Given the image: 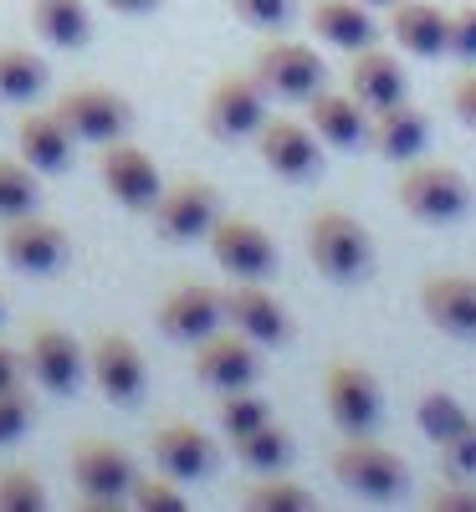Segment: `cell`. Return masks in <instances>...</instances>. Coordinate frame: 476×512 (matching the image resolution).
Wrapping results in <instances>:
<instances>
[{
  "mask_svg": "<svg viewBox=\"0 0 476 512\" xmlns=\"http://www.w3.org/2000/svg\"><path fill=\"white\" fill-rule=\"evenodd\" d=\"M395 200L420 226H456L471 216V180L446 159H410L395 185Z\"/></svg>",
  "mask_w": 476,
  "mask_h": 512,
  "instance_id": "obj_1",
  "label": "cell"
},
{
  "mask_svg": "<svg viewBox=\"0 0 476 512\" xmlns=\"http://www.w3.org/2000/svg\"><path fill=\"white\" fill-rule=\"evenodd\" d=\"M308 26L318 31L323 47L349 52V57L364 52V47H374V41L384 36L379 21H374V6H364V0H313Z\"/></svg>",
  "mask_w": 476,
  "mask_h": 512,
  "instance_id": "obj_22",
  "label": "cell"
},
{
  "mask_svg": "<svg viewBox=\"0 0 476 512\" xmlns=\"http://www.w3.org/2000/svg\"><path fill=\"white\" fill-rule=\"evenodd\" d=\"M308 262L328 282H364L374 272V236L364 221H354L349 210H318L308 221Z\"/></svg>",
  "mask_w": 476,
  "mask_h": 512,
  "instance_id": "obj_3",
  "label": "cell"
},
{
  "mask_svg": "<svg viewBox=\"0 0 476 512\" xmlns=\"http://www.w3.org/2000/svg\"><path fill=\"white\" fill-rule=\"evenodd\" d=\"M26 374L41 384L47 395H77L88 379V349L77 344L67 328H36L31 349H26Z\"/></svg>",
  "mask_w": 476,
  "mask_h": 512,
  "instance_id": "obj_17",
  "label": "cell"
},
{
  "mask_svg": "<svg viewBox=\"0 0 476 512\" xmlns=\"http://www.w3.org/2000/svg\"><path fill=\"white\" fill-rule=\"evenodd\" d=\"M215 328H226V292L205 287V282H185L159 303V333L175 338V344H200Z\"/></svg>",
  "mask_w": 476,
  "mask_h": 512,
  "instance_id": "obj_18",
  "label": "cell"
},
{
  "mask_svg": "<svg viewBox=\"0 0 476 512\" xmlns=\"http://www.w3.org/2000/svg\"><path fill=\"white\" fill-rule=\"evenodd\" d=\"M241 502H246L251 512H313V507H318V497L302 487L297 477H287V472L256 477V482L241 492Z\"/></svg>",
  "mask_w": 476,
  "mask_h": 512,
  "instance_id": "obj_30",
  "label": "cell"
},
{
  "mask_svg": "<svg viewBox=\"0 0 476 512\" xmlns=\"http://www.w3.org/2000/svg\"><path fill=\"white\" fill-rule=\"evenodd\" d=\"M236 11V21H246L251 31H287L297 16V0H226Z\"/></svg>",
  "mask_w": 476,
  "mask_h": 512,
  "instance_id": "obj_37",
  "label": "cell"
},
{
  "mask_svg": "<svg viewBox=\"0 0 476 512\" xmlns=\"http://www.w3.org/2000/svg\"><path fill=\"white\" fill-rule=\"evenodd\" d=\"M343 82H349V93H354L369 113H379V108H389V103L410 98V77H405L400 57H395V52H379V47L354 52V57H349V72H343Z\"/></svg>",
  "mask_w": 476,
  "mask_h": 512,
  "instance_id": "obj_23",
  "label": "cell"
},
{
  "mask_svg": "<svg viewBox=\"0 0 476 512\" xmlns=\"http://www.w3.org/2000/svg\"><path fill=\"white\" fill-rule=\"evenodd\" d=\"M226 323L236 333H246L251 344H262V349H282L292 338V318L282 308V297L267 292L262 282H236L226 292Z\"/></svg>",
  "mask_w": 476,
  "mask_h": 512,
  "instance_id": "obj_21",
  "label": "cell"
},
{
  "mask_svg": "<svg viewBox=\"0 0 476 512\" xmlns=\"http://www.w3.org/2000/svg\"><path fill=\"white\" fill-rule=\"evenodd\" d=\"M88 374L98 384V395L113 400V405H139L144 400V384H149V369H144V354L128 333H98L93 349H88Z\"/></svg>",
  "mask_w": 476,
  "mask_h": 512,
  "instance_id": "obj_16",
  "label": "cell"
},
{
  "mask_svg": "<svg viewBox=\"0 0 476 512\" xmlns=\"http://www.w3.org/2000/svg\"><path fill=\"white\" fill-rule=\"evenodd\" d=\"M57 118L72 128L77 144H113V139H128L134 128V103L113 88H72L57 98Z\"/></svg>",
  "mask_w": 476,
  "mask_h": 512,
  "instance_id": "obj_12",
  "label": "cell"
},
{
  "mask_svg": "<svg viewBox=\"0 0 476 512\" xmlns=\"http://www.w3.org/2000/svg\"><path fill=\"white\" fill-rule=\"evenodd\" d=\"M425 144H430V123H425V113L410 98L369 113V149L374 154L395 159V164H410V159L425 154Z\"/></svg>",
  "mask_w": 476,
  "mask_h": 512,
  "instance_id": "obj_24",
  "label": "cell"
},
{
  "mask_svg": "<svg viewBox=\"0 0 476 512\" xmlns=\"http://www.w3.org/2000/svg\"><path fill=\"white\" fill-rule=\"evenodd\" d=\"M267 118H272V98H267L262 82H256V72H226V77H215V88L205 93V108H200V123H205V134L215 144L256 139Z\"/></svg>",
  "mask_w": 476,
  "mask_h": 512,
  "instance_id": "obj_4",
  "label": "cell"
},
{
  "mask_svg": "<svg viewBox=\"0 0 476 512\" xmlns=\"http://www.w3.org/2000/svg\"><path fill=\"white\" fill-rule=\"evenodd\" d=\"M441 451V477L451 482H476V420H466L451 441L436 446Z\"/></svg>",
  "mask_w": 476,
  "mask_h": 512,
  "instance_id": "obj_36",
  "label": "cell"
},
{
  "mask_svg": "<svg viewBox=\"0 0 476 512\" xmlns=\"http://www.w3.org/2000/svg\"><path fill=\"white\" fill-rule=\"evenodd\" d=\"M72 482H77L82 507L118 512V507H128V492L139 482V466L123 446H113L103 436H82L72 446Z\"/></svg>",
  "mask_w": 476,
  "mask_h": 512,
  "instance_id": "obj_5",
  "label": "cell"
},
{
  "mask_svg": "<svg viewBox=\"0 0 476 512\" xmlns=\"http://www.w3.org/2000/svg\"><path fill=\"white\" fill-rule=\"evenodd\" d=\"M0 256H6V267L21 272V277H57L72 262V241L57 221L31 210V216L6 221V231H0Z\"/></svg>",
  "mask_w": 476,
  "mask_h": 512,
  "instance_id": "obj_11",
  "label": "cell"
},
{
  "mask_svg": "<svg viewBox=\"0 0 476 512\" xmlns=\"http://www.w3.org/2000/svg\"><path fill=\"white\" fill-rule=\"evenodd\" d=\"M0 323H6V303H0Z\"/></svg>",
  "mask_w": 476,
  "mask_h": 512,
  "instance_id": "obj_45",
  "label": "cell"
},
{
  "mask_svg": "<svg viewBox=\"0 0 476 512\" xmlns=\"http://www.w3.org/2000/svg\"><path fill=\"white\" fill-rule=\"evenodd\" d=\"M471 415H466V405L451 395V390H425L420 395V405H415V425H420V436L425 441H451L456 431H461V425H466Z\"/></svg>",
  "mask_w": 476,
  "mask_h": 512,
  "instance_id": "obj_31",
  "label": "cell"
},
{
  "mask_svg": "<svg viewBox=\"0 0 476 512\" xmlns=\"http://www.w3.org/2000/svg\"><path fill=\"white\" fill-rule=\"evenodd\" d=\"M47 82H52V72L36 52H26V47L0 52V103L26 108V103H36L41 93H47Z\"/></svg>",
  "mask_w": 476,
  "mask_h": 512,
  "instance_id": "obj_29",
  "label": "cell"
},
{
  "mask_svg": "<svg viewBox=\"0 0 476 512\" xmlns=\"http://www.w3.org/2000/svg\"><path fill=\"white\" fill-rule=\"evenodd\" d=\"M215 267L236 282H262L277 272V241L267 236V226H256L251 216H221L205 236Z\"/></svg>",
  "mask_w": 476,
  "mask_h": 512,
  "instance_id": "obj_10",
  "label": "cell"
},
{
  "mask_svg": "<svg viewBox=\"0 0 476 512\" xmlns=\"http://www.w3.org/2000/svg\"><path fill=\"white\" fill-rule=\"evenodd\" d=\"M31 431V395L21 390H0V446H16Z\"/></svg>",
  "mask_w": 476,
  "mask_h": 512,
  "instance_id": "obj_38",
  "label": "cell"
},
{
  "mask_svg": "<svg viewBox=\"0 0 476 512\" xmlns=\"http://www.w3.org/2000/svg\"><path fill=\"white\" fill-rule=\"evenodd\" d=\"M384 36H395V47L415 62H436L451 52V11L436 0H395L384 21Z\"/></svg>",
  "mask_w": 476,
  "mask_h": 512,
  "instance_id": "obj_19",
  "label": "cell"
},
{
  "mask_svg": "<svg viewBox=\"0 0 476 512\" xmlns=\"http://www.w3.org/2000/svg\"><path fill=\"white\" fill-rule=\"evenodd\" d=\"M31 26L52 47H88L93 41V11L88 0H31Z\"/></svg>",
  "mask_w": 476,
  "mask_h": 512,
  "instance_id": "obj_28",
  "label": "cell"
},
{
  "mask_svg": "<svg viewBox=\"0 0 476 512\" xmlns=\"http://www.w3.org/2000/svg\"><path fill=\"white\" fill-rule=\"evenodd\" d=\"M256 379H262V344H251L246 333L215 328L195 344V384H205L210 395L256 390Z\"/></svg>",
  "mask_w": 476,
  "mask_h": 512,
  "instance_id": "obj_9",
  "label": "cell"
},
{
  "mask_svg": "<svg viewBox=\"0 0 476 512\" xmlns=\"http://www.w3.org/2000/svg\"><path fill=\"white\" fill-rule=\"evenodd\" d=\"M461 67H476V6H461L451 11V52Z\"/></svg>",
  "mask_w": 476,
  "mask_h": 512,
  "instance_id": "obj_39",
  "label": "cell"
},
{
  "mask_svg": "<svg viewBox=\"0 0 476 512\" xmlns=\"http://www.w3.org/2000/svg\"><path fill=\"white\" fill-rule=\"evenodd\" d=\"M215 420H221V436L236 441V436L256 431V425H267V420H272V405L256 395V390H231V395H221V410H215Z\"/></svg>",
  "mask_w": 476,
  "mask_h": 512,
  "instance_id": "obj_33",
  "label": "cell"
},
{
  "mask_svg": "<svg viewBox=\"0 0 476 512\" xmlns=\"http://www.w3.org/2000/svg\"><path fill=\"white\" fill-rule=\"evenodd\" d=\"M231 451H236V461L246 466L251 477H267V472H287L292 456H297V441H292L287 425L272 415L267 425H256V431L236 436V441H231Z\"/></svg>",
  "mask_w": 476,
  "mask_h": 512,
  "instance_id": "obj_27",
  "label": "cell"
},
{
  "mask_svg": "<svg viewBox=\"0 0 476 512\" xmlns=\"http://www.w3.org/2000/svg\"><path fill=\"white\" fill-rule=\"evenodd\" d=\"M323 405L328 420L338 425L343 436H374L384 420V390L369 364L359 359H333L323 374Z\"/></svg>",
  "mask_w": 476,
  "mask_h": 512,
  "instance_id": "obj_7",
  "label": "cell"
},
{
  "mask_svg": "<svg viewBox=\"0 0 476 512\" xmlns=\"http://www.w3.org/2000/svg\"><path fill=\"white\" fill-rule=\"evenodd\" d=\"M251 72L267 88L272 103H308V98L323 93V82H328V67H323L318 47H308V41H287V36L262 41Z\"/></svg>",
  "mask_w": 476,
  "mask_h": 512,
  "instance_id": "obj_6",
  "label": "cell"
},
{
  "mask_svg": "<svg viewBox=\"0 0 476 512\" xmlns=\"http://www.w3.org/2000/svg\"><path fill=\"white\" fill-rule=\"evenodd\" d=\"M47 507V487L31 466H6L0 472V512H41Z\"/></svg>",
  "mask_w": 476,
  "mask_h": 512,
  "instance_id": "obj_35",
  "label": "cell"
},
{
  "mask_svg": "<svg viewBox=\"0 0 476 512\" xmlns=\"http://www.w3.org/2000/svg\"><path fill=\"white\" fill-rule=\"evenodd\" d=\"M333 482L343 492H354L359 502H400L410 487V466L400 451H389L374 436H343V446L333 451Z\"/></svg>",
  "mask_w": 476,
  "mask_h": 512,
  "instance_id": "obj_2",
  "label": "cell"
},
{
  "mask_svg": "<svg viewBox=\"0 0 476 512\" xmlns=\"http://www.w3.org/2000/svg\"><path fill=\"white\" fill-rule=\"evenodd\" d=\"M103 6H108V11H118V16H149V11L159 6V0H103Z\"/></svg>",
  "mask_w": 476,
  "mask_h": 512,
  "instance_id": "obj_43",
  "label": "cell"
},
{
  "mask_svg": "<svg viewBox=\"0 0 476 512\" xmlns=\"http://www.w3.org/2000/svg\"><path fill=\"white\" fill-rule=\"evenodd\" d=\"M149 451H154V466L175 482H210L221 472V446H215L195 420H164L159 431L149 436Z\"/></svg>",
  "mask_w": 476,
  "mask_h": 512,
  "instance_id": "obj_14",
  "label": "cell"
},
{
  "mask_svg": "<svg viewBox=\"0 0 476 512\" xmlns=\"http://www.w3.org/2000/svg\"><path fill=\"white\" fill-rule=\"evenodd\" d=\"M451 113H456L466 128H476V67H466V72L456 77V88H451Z\"/></svg>",
  "mask_w": 476,
  "mask_h": 512,
  "instance_id": "obj_41",
  "label": "cell"
},
{
  "mask_svg": "<svg viewBox=\"0 0 476 512\" xmlns=\"http://www.w3.org/2000/svg\"><path fill=\"white\" fill-rule=\"evenodd\" d=\"M98 175H103V190H108L123 210H134V216H149L154 200L164 195V175L154 169V159H149L139 144H128V139L103 144Z\"/></svg>",
  "mask_w": 476,
  "mask_h": 512,
  "instance_id": "obj_13",
  "label": "cell"
},
{
  "mask_svg": "<svg viewBox=\"0 0 476 512\" xmlns=\"http://www.w3.org/2000/svg\"><path fill=\"white\" fill-rule=\"evenodd\" d=\"M256 154H262V164L287 185H308V180H318V169H323L318 134L308 123H297V118H267L262 134H256Z\"/></svg>",
  "mask_w": 476,
  "mask_h": 512,
  "instance_id": "obj_15",
  "label": "cell"
},
{
  "mask_svg": "<svg viewBox=\"0 0 476 512\" xmlns=\"http://www.w3.org/2000/svg\"><path fill=\"white\" fill-rule=\"evenodd\" d=\"M425 507L430 512H476V482H441L436 492L425 497Z\"/></svg>",
  "mask_w": 476,
  "mask_h": 512,
  "instance_id": "obj_40",
  "label": "cell"
},
{
  "mask_svg": "<svg viewBox=\"0 0 476 512\" xmlns=\"http://www.w3.org/2000/svg\"><path fill=\"white\" fill-rule=\"evenodd\" d=\"M21 379H26V354H16V349L0 344V390H16Z\"/></svg>",
  "mask_w": 476,
  "mask_h": 512,
  "instance_id": "obj_42",
  "label": "cell"
},
{
  "mask_svg": "<svg viewBox=\"0 0 476 512\" xmlns=\"http://www.w3.org/2000/svg\"><path fill=\"white\" fill-rule=\"evenodd\" d=\"M149 216H154L159 241H169V246H190V241H205L210 226L221 221V195H215L210 180L185 175V180H175V185H164V195L154 200Z\"/></svg>",
  "mask_w": 476,
  "mask_h": 512,
  "instance_id": "obj_8",
  "label": "cell"
},
{
  "mask_svg": "<svg viewBox=\"0 0 476 512\" xmlns=\"http://www.w3.org/2000/svg\"><path fill=\"white\" fill-rule=\"evenodd\" d=\"M16 144H21V159L36 169V175H67L72 169L77 139H72V128L57 118V108L52 113H26L16 123Z\"/></svg>",
  "mask_w": 476,
  "mask_h": 512,
  "instance_id": "obj_26",
  "label": "cell"
},
{
  "mask_svg": "<svg viewBox=\"0 0 476 512\" xmlns=\"http://www.w3.org/2000/svg\"><path fill=\"white\" fill-rule=\"evenodd\" d=\"M128 507H139V512H185L190 497H185V482L164 477L159 466H154V477H139V482H134V492H128Z\"/></svg>",
  "mask_w": 476,
  "mask_h": 512,
  "instance_id": "obj_34",
  "label": "cell"
},
{
  "mask_svg": "<svg viewBox=\"0 0 476 512\" xmlns=\"http://www.w3.org/2000/svg\"><path fill=\"white\" fill-rule=\"evenodd\" d=\"M41 200L36 190V169L26 159H0V221H16V216H31Z\"/></svg>",
  "mask_w": 476,
  "mask_h": 512,
  "instance_id": "obj_32",
  "label": "cell"
},
{
  "mask_svg": "<svg viewBox=\"0 0 476 512\" xmlns=\"http://www.w3.org/2000/svg\"><path fill=\"white\" fill-rule=\"evenodd\" d=\"M420 313L430 328H441L446 338L471 344L476 338V277L466 272H430L420 282Z\"/></svg>",
  "mask_w": 476,
  "mask_h": 512,
  "instance_id": "obj_20",
  "label": "cell"
},
{
  "mask_svg": "<svg viewBox=\"0 0 476 512\" xmlns=\"http://www.w3.org/2000/svg\"><path fill=\"white\" fill-rule=\"evenodd\" d=\"M364 6H374V11H389V6H395V0H364Z\"/></svg>",
  "mask_w": 476,
  "mask_h": 512,
  "instance_id": "obj_44",
  "label": "cell"
},
{
  "mask_svg": "<svg viewBox=\"0 0 476 512\" xmlns=\"http://www.w3.org/2000/svg\"><path fill=\"white\" fill-rule=\"evenodd\" d=\"M302 108H308V128L318 134L323 149H359V144H369V108L354 93H318Z\"/></svg>",
  "mask_w": 476,
  "mask_h": 512,
  "instance_id": "obj_25",
  "label": "cell"
}]
</instances>
